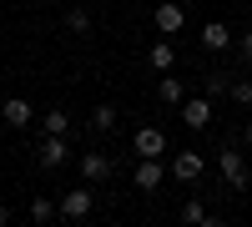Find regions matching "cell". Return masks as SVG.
<instances>
[{"label": "cell", "mask_w": 252, "mask_h": 227, "mask_svg": "<svg viewBox=\"0 0 252 227\" xmlns=\"http://www.w3.org/2000/svg\"><path fill=\"white\" fill-rule=\"evenodd\" d=\"M157 101H161V106H182V101H187L182 81H177V76H161V86H157Z\"/></svg>", "instance_id": "4fadbf2b"}, {"label": "cell", "mask_w": 252, "mask_h": 227, "mask_svg": "<svg viewBox=\"0 0 252 227\" xmlns=\"http://www.w3.org/2000/svg\"><path fill=\"white\" fill-rule=\"evenodd\" d=\"M182 222H197V227H207V222H212V212H207L202 202L192 197V202H182Z\"/></svg>", "instance_id": "ac0fdd59"}, {"label": "cell", "mask_w": 252, "mask_h": 227, "mask_svg": "<svg viewBox=\"0 0 252 227\" xmlns=\"http://www.w3.org/2000/svg\"><path fill=\"white\" fill-rule=\"evenodd\" d=\"M66 31H76V35H86V31H91V15L81 10V5H76V10H66Z\"/></svg>", "instance_id": "d6986e66"}, {"label": "cell", "mask_w": 252, "mask_h": 227, "mask_svg": "<svg viewBox=\"0 0 252 227\" xmlns=\"http://www.w3.org/2000/svg\"><path fill=\"white\" fill-rule=\"evenodd\" d=\"M237 51H242L247 66H252V31H242V35H237Z\"/></svg>", "instance_id": "44dd1931"}, {"label": "cell", "mask_w": 252, "mask_h": 227, "mask_svg": "<svg viewBox=\"0 0 252 227\" xmlns=\"http://www.w3.org/2000/svg\"><path fill=\"white\" fill-rule=\"evenodd\" d=\"M217 172H222V182H227V187H247V162H242V152L222 147V157H217Z\"/></svg>", "instance_id": "5b68a950"}, {"label": "cell", "mask_w": 252, "mask_h": 227, "mask_svg": "<svg viewBox=\"0 0 252 227\" xmlns=\"http://www.w3.org/2000/svg\"><path fill=\"white\" fill-rule=\"evenodd\" d=\"M212 111H217V106H212V96H187L177 116H182L192 131H202V127H212Z\"/></svg>", "instance_id": "7a4b0ae2"}, {"label": "cell", "mask_w": 252, "mask_h": 227, "mask_svg": "<svg viewBox=\"0 0 252 227\" xmlns=\"http://www.w3.org/2000/svg\"><path fill=\"white\" fill-rule=\"evenodd\" d=\"M40 131H46V136H66V131H71V116L56 106V111H46V116H40Z\"/></svg>", "instance_id": "9a60e30c"}, {"label": "cell", "mask_w": 252, "mask_h": 227, "mask_svg": "<svg viewBox=\"0 0 252 227\" xmlns=\"http://www.w3.org/2000/svg\"><path fill=\"white\" fill-rule=\"evenodd\" d=\"M146 66H152V71H172V66H177V46H172V35L157 40V46L146 51Z\"/></svg>", "instance_id": "7c38bea8"}, {"label": "cell", "mask_w": 252, "mask_h": 227, "mask_svg": "<svg viewBox=\"0 0 252 227\" xmlns=\"http://www.w3.org/2000/svg\"><path fill=\"white\" fill-rule=\"evenodd\" d=\"M0 121H5V127H20V131H26L31 121H35V106H31L26 96H10L5 106H0Z\"/></svg>", "instance_id": "ba28073f"}, {"label": "cell", "mask_w": 252, "mask_h": 227, "mask_svg": "<svg viewBox=\"0 0 252 227\" xmlns=\"http://www.w3.org/2000/svg\"><path fill=\"white\" fill-rule=\"evenodd\" d=\"M131 152H136V157H161V152H166V131H161V127H136Z\"/></svg>", "instance_id": "52a82bcc"}, {"label": "cell", "mask_w": 252, "mask_h": 227, "mask_svg": "<svg viewBox=\"0 0 252 227\" xmlns=\"http://www.w3.org/2000/svg\"><path fill=\"white\" fill-rule=\"evenodd\" d=\"M242 141H247V147H252V121H247V127H242Z\"/></svg>", "instance_id": "7402d4cb"}, {"label": "cell", "mask_w": 252, "mask_h": 227, "mask_svg": "<svg viewBox=\"0 0 252 227\" xmlns=\"http://www.w3.org/2000/svg\"><path fill=\"white\" fill-rule=\"evenodd\" d=\"M202 172H207V157H202V152H177V162H172V177L182 182V187L202 182Z\"/></svg>", "instance_id": "3957f363"}, {"label": "cell", "mask_w": 252, "mask_h": 227, "mask_svg": "<svg viewBox=\"0 0 252 227\" xmlns=\"http://www.w3.org/2000/svg\"><path fill=\"white\" fill-rule=\"evenodd\" d=\"M232 26H222V20H207V26H202V51H227V46H232Z\"/></svg>", "instance_id": "30bf717a"}, {"label": "cell", "mask_w": 252, "mask_h": 227, "mask_svg": "<svg viewBox=\"0 0 252 227\" xmlns=\"http://www.w3.org/2000/svg\"><path fill=\"white\" fill-rule=\"evenodd\" d=\"M96 207V192L91 187H76V192H61V217L66 222H86Z\"/></svg>", "instance_id": "6da1fadb"}, {"label": "cell", "mask_w": 252, "mask_h": 227, "mask_svg": "<svg viewBox=\"0 0 252 227\" xmlns=\"http://www.w3.org/2000/svg\"><path fill=\"white\" fill-rule=\"evenodd\" d=\"M56 217H61V202H51V197H35V202H31V222H35V227H46V222H56Z\"/></svg>", "instance_id": "5bb4252c"}, {"label": "cell", "mask_w": 252, "mask_h": 227, "mask_svg": "<svg viewBox=\"0 0 252 227\" xmlns=\"http://www.w3.org/2000/svg\"><path fill=\"white\" fill-rule=\"evenodd\" d=\"M237 101V106H252V81H232V91H227Z\"/></svg>", "instance_id": "ffe728a7"}, {"label": "cell", "mask_w": 252, "mask_h": 227, "mask_svg": "<svg viewBox=\"0 0 252 227\" xmlns=\"http://www.w3.org/2000/svg\"><path fill=\"white\" fill-rule=\"evenodd\" d=\"M86 127H91L96 136H106V131L116 127V106H96V111H91V121H86Z\"/></svg>", "instance_id": "e0dca14e"}, {"label": "cell", "mask_w": 252, "mask_h": 227, "mask_svg": "<svg viewBox=\"0 0 252 227\" xmlns=\"http://www.w3.org/2000/svg\"><path fill=\"white\" fill-rule=\"evenodd\" d=\"M152 26H157V31H161V35H177V31H182V26H187V10H182V5H177V0H161V5H157V10H152Z\"/></svg>", "instance_id": "8992f818"}, {"label": "cell", "mask_w": 252, "mask_h": 227, "mask_svg": "<svg viewBox=\"0 0 252 227\" xmlns=\"http://www.w3.org/2000/svg\"><path fill=\"white\" fill-rule=\"evenodd\" d=\"M161 177H166L161 157H136V187H141V192H157V187H161Z\"/></svg>", "instance_id": "9c48e42d"}, {"label": "cell", "mask_w": 252, "mask_h": 227, "mask_svg": "<svg viewBox=\"0 0 252 227\" xmlns=\"http://www.w3.org/2000/svg\"><path fill=\"white\" fill-rule=\"evenodd\" d=\"M227 91H232L227 71H207V76H202V96H212V101H217V96H227Z\"/></svg>", "instance_id": "2e32d148"}, {"label": "cell", "mask_w": 252, "mask_h": 227, "mask_svg": "<svg viewBox=\"0 0 252 227\" xmlns=\"http://www.w3.org/2000/svg\"><path fill=\"white\" fill-rule=\"evenodd\" d=\"M81 177L86 182H106L111 177V157L106 152H81Z\"/></svg>", "instance_id": "8fae6325"}, {"label": "cell", "mask_w": 252, "mask_h": 227, "mask_svg": "<svg viewBox=\"0 0 252 227\" xmlns=\"http://www.w3.org/2000/svg\"><path fill=\"white\" fill-rule=\"evenodd\" d=\"M35 162H40L46 172H61V167L71 162V152H66V136H46V141L35 147Z\"/></svg>", "instance_id": "277c9868"}, {"label": "cell", "mask_w": 252, "mask_h": 227, "mask_svg": "<svg viewBox=\"0 0 252 227\" xmlns=\"http://www.w3.org/2000/svg\"><path fill=\"white\" fill-rule=\"evenodd\" d=\"M0 227H5V207H0Z\"/></svg>", "instance_id": "603a6c76"}]
</instances>
